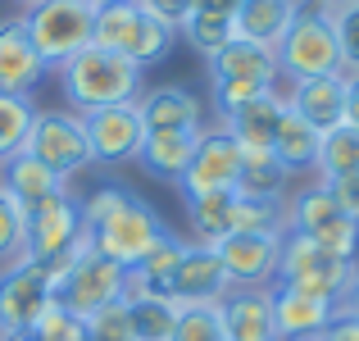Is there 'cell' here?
Segmentation results:
<instances>
[{
    "label": "cell",
    "mask_w": 359,
    "mask_h": 341,
    "mask_svg": "<svg viewBox=\"0 0 359 341\" xmlns=\"http://www.w3.org/2000/svg\"><path fill=\"white\" fill-rule=\"evenodd\" d=\"M232 232L282 236V232H287V223H282V205L278 201H245V196H237V205H232Z\"/></svg>",
    "instance_id": "1f68e13d"
},
{
    "label": "cell",
    "mask_w": 359,
    "mask_h": 341,
    "mask_svg": "<svg viewBox=\"0 0 359 341\" xmlns=\"http://www.w3.org/2000/svg\"><path fill=\"white\" fill-rule=\"evenodd\" d=\"M82 227H87L91 246L105 260L123 264V269H132L168 232V223L159 219L155 205L141 201L137 192H128L118 182H100L82 196Z\"/></svg>",
    "instance_id": "6da1fadb"
},
{
    "label": "cell",
    "mask_w": 359,
    "mask_h": 341,
    "mask_svg": "<svg viewBox=\"0 0 359 341\" xmlns=\"http://www.w3.org/2000/svg\"><path fill=\"white\" fill-rule=\"evenodd\" d=\"M46 73L50 69L41 64L32 36H27L23 14L0 18V91H9V96H32Z\"/></svg>",
    "instance_id": "2e32d148"
},
{
    "label": "cell",
    "mask_w": 359,
    "mask_h": 341,
    "mask_svg": "<svg viewBox=\"0 0 359 341\" xmlns=\"http://www.w3.org/2000/svg\"><path fill=\"white\" fill-rule=\"evenodd\" d=\"M296 9H300V0H241L237 36H241V41L264 46V51H278V41L287 36Z\"/></svg>",
    "instance_id": "d4e9b609"
},
{
    "label": "cell",
    "mask_w": 359,
    "mask_h": 341,
    "mask_svg": "<svg viewBox=\"0 0 359 341\" xmlns=\"http://www.w3.org/2000/svg\"><path fill=\"white\" fill-rule=\"evenodd\" d=\"M82 128H87L91 164H100V168L137 164V155H141V141H146V123H141L137 105H109V109H91V114H82Z\"/></svg>",
    "instance_id": "4fadbf2b"
},
{
    "label": "cell",
    "mask_w": 359,
    "mask_h": 341,
    "mask_svg": "<svg viewBox=\"0 0 359 341\" xmlns=\"http://www.w3.org/2000/svg\"><path fill=\"white\" fill-rule=\"evenodd\" d=\"M182 36L191 41V51H201L205 60H210V55H219L223 46L237 36V23H232V18H214V14H196L191 9V18L182 23Z\"/></svg>",
    "instance_id": "d6a6232c"
},
{
    "label": "cell",
    "mask_w": 359,
    "mask_h": 341,
    "mask_svg": "<svg viewBox=\"0 0 359 341\" xmlns=\"http://www.w3.org/2000/svg\"><path fill=\"white\" fill-rule=\"evenodd\" d=\"M14 5H23V9H32V5H41V0H14Z\"/></svg>",
    "instance_id": "c3c4849f"
},
{
    "label": "cell",
    "mask_w": 359,
    "mask_h": 341,
    "mask_svg": "<svg viewBox=\"0 0 359 341\" xmlns=\"http://www.w3.org/2000/svg\"><path fill=\"white\" fill-rule=\"evenodd\" d=\"M219 314H223V328H228V341H278L269 291L232 287L228 296L219 300Z\"/></svg>",
    "instance_id": "44dd1931"
},
{
    "label": "cell",
    "mask_w": 359,
    "mask_h": 341,
    "mask_svg": "<svg viewBox=\"0 0 359 341\" xmlns=\"http://www.w3.org/2000/svg\"><path fill=\"white\" fill-rule=\"evenodd\" d=\"M327 192H332V201L341 205L346 219L359 223V173H346V178H337V182H327Z\"/></svg>",
    "instance_id": "ab89813d"
},
{
    "label": "cell",
    "mask_w": 359,
    "mask_h": 341,
    "mask_svg": "<svg viewBox=\"0 0 359 341\" xmlns=\"http://www.w3.org/2000/svg\"><path fill=\"white\" fill-rule=\"evenodd\" d=\"M23 27L32 36L36 55L50 73H60L78 51L91 46L96 32V9L87 0H41V5L23 9Z\"/></svg>",
    "instance_id": "8992f818"
},
{
    "label": "cell",
    "mask_w": 359,
    "mask_h": 341,
    "mask_svg": "<svg viewBox=\"0 0 359 341\" xmlns=\"http://www.w3.org/2000/svg\"><path fill=\"white\" fill-rule=\"evenodd\" d=\"M241 178V146L228 137L223 123H205L201 137H196V155L187 164L177 196L191 201V196H210V192H237Z\"/></svg>",
    "instance_id": "30bf717a"
},
{
    "label": "cell",
    "mask_w": 359,
    "mask_h": 341,
    "mask_svg": "<svg viewBox=\"0 0 359 341\" xmlns=\"http://www.w3.org/2000/svg\"><path fill=\"white\" fill-rule=\"evenodd\" d=\"M273 55H278V73L287 82L346 73L332 14H327V9H318V5H305V0H300V9H296V18H291L287 36L278 41V51H273Z\"/></svg>",
    "instance_id": "3957f363"
},
{
    "label": "cell",
    "mask_w": 359,
    "mask_h": 341,
    "mask_svg": "<svg viewBox=\"0 0 359 341\" xmlns=\"http://www.w3.org/2000/svg\"><path fill=\"white\" fill-rule=\"evenodd\" d=\"M228 291H232V282H228V273H223L214 246L187 241V250H182V260H177L173 278H168L164 296L173 300L177 309H191V305H219Z\"/></svg>",
    "instance_id": "5bb4252c"
},
{
    "label": "cell",
    "mask_w": 359,
    "mask_h": 341,
    "mask_svg": "<svg viewBox=\"0 0 359 341\" xmlns=\"http://www.w3.org/2000/svg\"><path fill=\"white\" fill-rule=\"evenodd\" d=\"M91 9H105V5H118V0H87Z\"/></svg>",
    "instance_id": "7dc6e473"
},
{
    "label": "cell",
    "mask_w": 359,
    "mask_h": 341,
    "mask_svg": "<svg viewBox=\"0 0 359 341\" xmlns=\"http://www.w3.org/2000/svg\"><path fill=\"white\" fill-rule=\"evenodd\" d=\"M23 246H27V214H23V205L0 187V269L23 260Z\"/></svg>",
    "instance_id": "836d02e7"
},
{
    "label": "cell",
    "mask_w": 359,
    "mask_h": 341,
    "mask_svg": "<svg viewBox=\"0 0 359 341\" xmlns=\"http://www.w3.org/2000/svg\"><path fill=\"white\" fill-rule=\"evenodd\" d=\"M187 205V219H191V232L201 246H219L223 236H232V205H237V192H210V196H191Z\"/></svg>",
    "instance_id": "83f0119b"
},
{
    "label": "cell",
    "mask_w": 359,
    "mask_h": 341,
    "mask_svg": "<svg viewBox=\"0 0 359 341\" xmlns=\"http://www.w3.org/2000/svg\"><path fill=\"white\" fill-rule=\"evenodd\" d=\"M287 187L291 173L273 159V150H241V178H237V196L245 201H278L287 205Z\"/></svg>",
    "instance_id": "4316f807"
},
{
    "label": "cell",
    "mask_w": 359,
    "mask_h": 341,
    "mask_svg": "<svg viewBox=\"0 0 359 341\" xmlns=\"http://www.w3.org/2000/svg\"><path fill=\"white\" fill-rule=\"evenodd\" d=\"M318 182H337L346 173H359V128L341 123V128L323 132V146H318Z\"/></svg>",
    "instance_id": "f546056e"
},
{
    "label": "cell",
    "mask_w": 359,
    "mask_h": 341,
    "mask_svg": "<svg viewBox=\"0 0 359 341\" xmlns=\"http://www.w3.org/2000/svg\"><path fill=\"white\" fill-rule=\"evenodd\" d=\"M278 246L282 236H259V232H232L214 246L223 273H228L232 287H255L269 291L273 278H278Z\"/></svg>",
    "instance_id": "9a60e30c"
},
{
    "label": "cell",
    "mask_w": 359,
    "mask_h": 341,
    "mask_svg": "<svg viewBox=\"0 0 359 341\" xmlns=\"http://www.w3.org/2000/svg\"><path fill=\"white\" fill-rule=\"evenodd\" d=\"M318 146H323V132L309 128L300 114H282L278 123V137H273V159H278L282 168H287L291 178L296 173H314L318 168Z\"/></svg>",
    "instance_id": "484cf974"
},
{
    "label": "cell",
    "mask_w": 359,
    "mask_h": 341,
    "mask_svg": "<svg viewBox=\"0 0 359 341\" xmlns=\"http://www.w3.org/2000/svg\"><path fill=\"white\" fill-rule=\"evenodd\" d=\"M128 305V323H132V341H173L177 314L182 309L168 296H132L123 300Z\"/></svg>",
    "instance_id": "f1b7e54d"
},
{
    "label": "cell",
    "mask_w": 359,
    "mask_h": 341,
    "mask_svg": "<svg viewBox=\"0 0 359 341\" xmlns=\"http://www.w3.org/2000/svg\"><path fill=\"white\" fill-rule=\"evenodd\" d=\"M341 314L359 319V264H355V278H351V287H346V296H341Z\"/></svg>",
    "instance_id": "ee69618b"
},
{
    "label": "cell",
    "mask_w": 359,
    "mask_h": 341,
    "mask_svg": "<svg viewBox=\"0 0 359 341\" xmlns=\"http://www.w3.org/2000/svg\"><path fill=\"white\" fill-rule=\"evenodd\" d=\"M282 223H287V232L314 241L318 250L359 264L355 260L359 255V223H351L341 214V205L332 201L327 182H309V187H300V192H291L287 205H282Z\"/></svg>",
    "instance_id": "277c9868"
},
{
    "label": "cell",
    "mask_w": 359,
    "mask_h": 341,
    "mask_svg": "<svg viewBox=\"0 0 359 341\" xmlns=\"http://www.w3.org/2000/svg\"><path fill=\"white\" fill-rule=\"evenodd\" d=\"M332 23H337V41H341V64H346V73H359V0H351V5L337 9Z\"/></svg>",
    "instance_id": "74e56055"
},
{
    "label": "cell",
    "mask_w": 359,
    "mask_h": 341,
    "mask_svg": "<svg viewBox=\"0 0 359 341\" xmlns=\"http://www.w3.org/2000/svg\"><path fill=\"white\" fill-rule=\"evenodd\" d=\"M82 201L64 187L55 192L50 201H41L32 214H27V246H23V260H36V264H50L60 260L64 250L82 241Z\"/></svg>",
    "instance_id": "7c38bea8"
},
{
    "label": "cell",
    "mask_w": 359,
    "mask_h": 341,
    "mask_svg": "<svg viewBox=\"0 0 359 341\" xmlns=\"http://www.w3.org/2000/svg\"><path fill=\"white\" fill-rule=\"evenodd\" d=\"M346 78V123L359 128V73H341Z\"/></svg>",
    "instance_id": "7bdbcfd3"
},
{
    "label": "cell",
    "mask_w": 359,
    "mask_h": 341,
    "mask_svg": "<svg viewBox=\"0 0 359 341\" xmlns=\"http://www.w3.org/2000/svg\"><path fill=\"white\" fill-rule=\"evenodd\" d=\"M173 341H228V328H223L219 305H191L177 314Z\"/></svg>",
    "instance_id": "e575fe53"
},
{
    "label": "cell",
    "mask_w": 359,
    "mask_h": 341,
    "mask_svg": "<svg viewBox=\"0 0 359 341\" xmlns=\"http://www.w3.org/2000/svg\"><path fill=\"white\" fill-rule=\"evenodd\" d=\"M27 155L41 159L55 178L73 182L78 173L91 168V146H87V128L82 114L73 109H36L32 137H27Z\"/></svg>",
    "instance_id": "ba28073f"
},
{
    "label": "cell",
    "mask_w": 359,
    "mask_h": 341,
    "mask_svg": "<svg viewBox=\"0 0 359 341\" xmlns=\"http://www.w3.org/2000/svg\"><path fill=\"white\" fill-rule=\"evenodd\" d=\"M32 333H36V341H91L87 337V323H82V319H73L64 305H50V309H46L41 323H36Z\"/></svg>",
    "instance_id": "d590c367"
},
{
    "label": "cell",
    "mask_w": 359,
    "mask_h": 341,
    "mask_svg": "<svg viewBox=\"0 0 359 341\" xmlns=\"http://www.w3.org/2000/svg\"><path fill=\"white\" fill-rule=\"evenodd\" d=\"M123 273H128L123 264L105 260L96 246H87V250L73 260L69 278L60 282V291H55V305H64L73 319H82V323H87V319L100 314L105 305L123 300Z\"/></svg>",
    "instance_id": "9c48e42d"
},
{
    "label": "cell",
    "mask_w": 359,
    "mask_h": 341,
    "mask_svg": "<svg viewBox=\"0 0 359 341\" xmlns=\"http://www.w3.org/2000/svg\"><path fill=\"white\" fill-rule=\"evenodd\" d=\"M0 341H36V333H9V337H0Z\"/></svg>",
    "instance_id": "bcb514c9"
},
{
    "label": "cell",
    "mask_w": 359,
    "mask_h": 341,
    "mask_svg": "<svg viewBox=\"0 0 359 341\" xmlns=\"http://www.w3.org/2000/svg\"><path fill=\"white\" fill-rule=\"evenodd\" d=\"M196 137H201V132H146L137 168L150 173L155 182L177 187L182 173H187V164H191V155H196Z\"/></svg>",
    "instance_id": "603a6c76"
},
{
    "label": "cell",
    "mask_w": 359,
    "mask_h": 341,
    "mask_svg": "<svg viewBox=\"0 0 359 341\" xmlns=\"http://www.w3.org/2000/svg\"><path fill=\"white\" fill-rule=\"evenodd\" d=\"M137 114L146 123V132H201L205 128V100L191 87H150L141 91Z\"/></svg>",
    "instance_id": "ac0fdd59"
},
{
    "label": "cell",
    "mask_w": 359,
    "mask_h": 341,
    "mask_svg": "<svg viewBox=\"0 0 359 341\" xmlns=\"http://www.w3.org/2000/svg\"><path fill=\"white\" fill-rule=\"evenodd\" d=\"M273 296V333L278 341H318L323 328L341 314L337 300H318V296H300L287 287H269Z\"/></svg>",
    "instance_id": "e0dca14e"
},
{
    "label": "cell",
    "mask_w": 359,
    "mask_h": 341,
    "mask_svg": "<svg viewBox=\"0 0 359 341\" xmlns=\"http://www.w3.org/2000/svg\"><path fill=\"white\" fill-rule=\"evenodd\" d=\"M351 278H355L351 260H337V255L318 250V246L305 241V236L282 232L278 278H273V287H287V291H300V296H318V300H337V305H341Z\"/></svg>",
    "instance_id": "52a82bcc"
},
{
    "label": "cell",
    "mask_w": 359,
    "mask_h": 341,
    "mask_svg": "<svg viewBox=\"0 0 359 341\" xmlns=\"http://www.w3.org/2000/svg\"><path fill=\"white\" fill-rule=\"evenodd\" d=\"M141 9H146L155 23H164L168 32H182V23L191 18V9H196V0H137Z\"/></svg>",
    "instance_id": "f35d334b"
},
{
    "label": "cell",
    "mask_w": 359,
    "mask_h": 341,
    "mask_svg": "<svg viewBox=\"0 0 359 341\" xmlns=\"http://www.w3.org/2000/svg\"><path fill=\"white\" fill-rule=\"evenodd\" d=\"M0 187H5L9 196H14L18 205H23V214H32L41 201H50L55 192H64V178H55L50 168L41 164V159H32L27 150H18L14 159H5L0 164Z\"/></svg>",
    "instance_id": "cb8c5ba5"
},
{
    "label": "cell",
    "mask_w": 359,
    "mask_h": 341,
    "mask_svg": "<svg viewBox=\"0 0 359 341\" xmlns=\"http://www.w3.org/2000/svg\"><path fill=\"white\" fill-rule=\"evenodd\" d=\"M87 337L91 341H132V323H128V305L114 300V305H105L100 314L87 319Z\"/></svg>",
    "instance_id": "8d00e7d4"
},
{
    "label": "cell",
    "mask_w": 359,
    "mask_h": 341,
    "mask_svg": "<svg viewBox=\"0 0 359 341\" xmlns=\"http://www.w3.org/2000/svg\"><path fill=\"white\" fill-rule=\"evenodd\" d=\"M282 114H287L282 91H269V96H255L250 105L232 109L228 119H219V123L228 128V137L237 141L241 150H273V137H278Z\"/></svg>",
    "instance_id": "7402d4cb"
},
{
    "label": "cell",
    "mask_w": 359,
    "mask_h": 341,
    "mask_svg": "<svg viewBox=\"0 0 359 341\" xmlns=\"http://www.w3.org/2000/svg\"><path fill=\"white\" fill-rule=\"evenodd\" d=\"M50 305H55V291L36 260H14L0 269V337L32 333Z\"/></svg>",
    "instance_id": "8fae6325"
},
{
    "label": "cell",
    "mask_w": 359,
    "mask_h": 341,
    "mask_svg": "<svg viewBox=\"0 0 359 341\" xmlns=\"http://www.w3.org/2000/svg\"><path fill=\"white\" fill-rule=\"evenodd\" d=\"M60 91L73 114L109 109V105H137L141 100V69L105 46H87L60 69Z\"/></svg>",
    "instance_id": "7a4b0ae2"
},
{
    "label": "cell",
    "mask_w": 359,
    "mask_h": 341,
    "mask_svg": "<svg viewBox=\"0 0 359 341\" xmlns=\"http://www.w3.org/2000/svg\"><path fill=\"white\" fill-rule=\"evenodd\" d=\"M210 87L214 82H255V87H278V55L264 51V46L255 41H241V36H232L228 46H223L219 55H210Z\"/></svg>",
    "instance_id": "ffe728a7"
},
{
    "label": "cell",
    "mask_w": 359,
    "mask_h": 341,
    "mask_svg": "<svg viewBox=\"0 0 359 341\" xmlns=\"http://www.w3.org/2000/svg\"><path fill=\"white\" fill-rule=\"evenodd\" d=\"M287 109L300 114L309 128L318 132H332L346 123V78L332 73V78H305V82H291L287 87Z\"/></svg>",
    "instance_id": "d6986e66"
},
{
    "label": "cell",
    "mask_w": 359,
    "mask_h": 341,
    "mask_svg": "<svg viewBox=\"0 0 359 341\" xmlns=\"http://www.w3.org/2000/svg\"><path fill=\"white\" fill-rule=\"evenodd\" d=\"M173 41H177V32H168L164 23H155L137 0H118V5L96 9L91 46H105V51L132 60L141 73H146L150 64H164L168 51H173Z\"/></svg>",
    "instance_id": "5b68a950"
},
{
    "label": "cell",
    "mask_w": 359,
    "mask_h": 341,
    "mask_svg": "<svg viewBox=\"0 0 359 341\" xmlns=\"http://www.w3.org/2000/svg\"><path fill=\"white\" fill-rule=\"evenodd\" d=\"M241 0H196V14H214V18H232L237 23Z\"/></svg>",
    "instance_id": "b9f144b4"
},
{
    "label": "cell",
    "mask_w": 359,
    "mask_h": 341,
    "mask_svg": "<svg viewBox=\"0 0 359 341\" xmlns=\"http://www.w3.org/2000/svg\"><path fill=\"white\" fill-rule=\"evenodd\" d=\"M305 5H318V9H327V14H337V9L351 5V0H305Z\"/></svg>",
    "instance_id": "f6af8a7d"
},
{
    "label": "cell",
    "mask_w": 359,
    "mask_h": 341,
    "mask_svg": "<svg viewBox=\"0 0 359 341\" xmlns=\"http://www.w3.org/2000/svg\"><path fill=\"white\" fill-rule=\"evenodd\" d=\"M318 341H359V319L355 314H337L332 323L323 328V337Z\"/></svg>",
    "instance_id": "60d3db41"
},
{
    "label": "cell",
    "mask_w": 359,
    "mask_h": 341,
    "mask_svg": "<svg viewBox=\"0 0 359 341\" xmlns=\"http://www.w3.org/2000/svg\"><path fill=\"white\" fill-rule=\"evenodd\" d=\"M32 123H36L32 96H9V91H0V164L14 159L18 150H27Z\"/></svg>",
    "instance_id": "4dcf8cb0"
}]
</instances>
